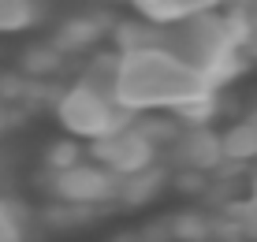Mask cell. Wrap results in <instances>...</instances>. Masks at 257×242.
Returning <instances> with one entry per match:
<instances>
[{"label": "cell", "instance_id": "cell-1", "mask_svg": "<svg viewBox=\"0 0 257 242\" xmlns=\"http://www.w3.org/2000/svg\"><path fill=\"white\" fill-rule=\"evenodd\" d=\"M198 71L164 49H135L127 52L116 89L123 104H179L198 93Z\"/></svg>", "mask_w": 257, "mask_h": 242}, {"label": "cell", "instance_id": "cell-2", "mask_svg": "<svg viewBox=\"0 0 257 242\" xmlns=\"http://www.w3.org/2000/svg\"><path fill=\"white\" fill-rule=\"evenodd\" d=\"M60 115H64V123L71 131H78V134H104L112 127V112H108V104H104V97L93 93L90 86L75 89V93L64 101Z\"/></svg>", "mask_w": 257, "mask_h": 242}, {"label": "cell", "instance_id": "cell-3", "mask_svg": "<svg viewBox=\"0 0 257 242\" xmlns=\"http://www.w3.org/2000/svg\"><path fill=\"white\" fill-rule=\"evenodd\" d=\"M26 19H30L26 0H0V26H23Z\"/></svg>", "mask_w": 257, "mask_h": 242}, {"label": "cell", "instance_id": "cell-4", "mask_svg": "<svg viewBox=\"0 0 257 242\" xmlns=\"http://www.w3.org/2000/svg\"><path fill=\"white\" fill-rule=\"evenodd\" d=\"M8 227H12V223H8L4 216H0V242H15V238H12V231H8Z\"/></svg>", "mask_w": 257, "mask_h": 242}]
</instances>
